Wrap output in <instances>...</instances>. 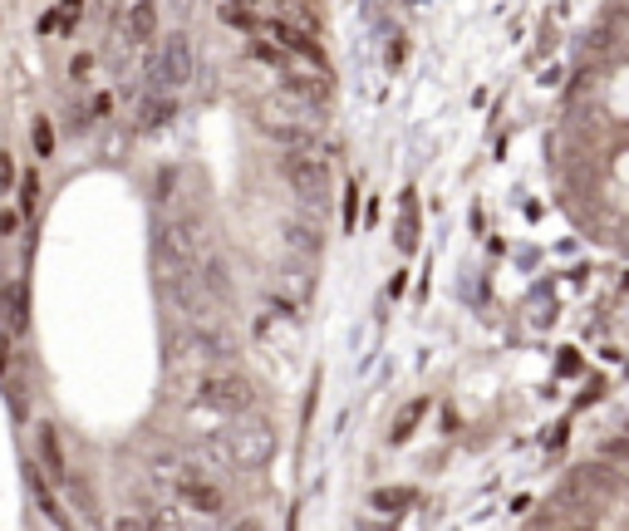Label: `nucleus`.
Segmentation results:
<instances>
[{"mask_svg": "<svg viewBox=\"0 0 629 531\" xmlns=\"http://www.w3.org/2000/svg\"><path fill=\"white\" fill-rule=\"evenodd\" d=\"M128 40H133V45H153V40H158V5H153V0H138V5L128 10Z\"/></svg>", "mask_w": 629, "mask_h": 531, "instance_id": "obj_13", "label": "nucleus"}, {"mask_svg": "<svg viewBox=\"0 0 629 531\" xmlns=\"http://www.w3.org/2000/svg\"><path fill=\"white\" fill-rule=\"evenodd\" d=\"M20 477H25V487H30V502H35V512H40L50 527H69V512L59 507L55 487H50V477H45V468H40L35 458H20Z\"/></svg>", "mask_w": 629, "mask_h": 531, "instance_id": "obj_5", "label": "nucleus"}, {"mask_svg": "<svg viewBox=\"0 0 629 531\" xmlns=\"http://www.w3.org/2000/svg\"><path fill=\"white\" fill-rule=\"evenodd\" d=\"M281 89L286 94H295L300 104H310V109H325L330 104V84L320 79V74H300V69H281Z\"/></svg>", "mask_w": 629, "mask_h": 531, "instance_id": "obj_11", "label": "nucleus"}, {"mask_svg": "<svg viewBox=\"0 0 629 531\" xmlns=\"http://www.w3.org/2000/svg\"><path fill=\"white\" fill-rule=\"evenodd\" d=\"M227 448H231V463H241V468H251V463H266L271 458V448H276V438H271V428L266 423H246V428H231L227 433Z\"/></svg>", "mask_w": 629, "mask_h": 531, "instance_id": "obj_6", "label": "nucleus"}, {"mask_svg": "<svg viewBox=\"0 0 629 531\" xmlns=\"http://www.w3.org/2000/svg\"><path fill=\"white\" fill-rule=\"evenodd\" d=\"M35 202H40V177L25 173V177H20V217H30V212H35Z\"/></svg>", "mask_w": 629, "mask_h": 531, "instance_id": "obj_19", "label": "nucleus"}, {"mask_svg": "<svg viewBox=\"0 0 629 531\" xmlns=\"http://www.w3.org/2000/svg\"><path fill=\"white\" fill-rule=\"evenodd\" d=\"M281 177L290 182V192L300 202H325V192H330V168H325V158L315 148H286L281 153Z\"/></svg>", "mask_w": 629, "mask_h": 531, "instance_id": "obj_3", "label": "nucleus"}, {"mask_svg": "<svg viewBox=\"0 0 629 531\" xmlns=\"http://www.w3.org/2000/svg\"><path fill=\"white\" fill-rule=\"evenodd\" d=\"M35 453H40L35 463L45 468V477H50V482H64V477H69V468H64V448H59V428H55V423H40V428H35Z\"/></svg>", "mask_w": 629, "mask_h": 531, "instance_id": "obj_12", "label": "nucleus"}, {"mask_svg": "<svg viewBox=\"0 0 629 531\" xmlns=\"http://www.w3.org/2000/svg\"><path fill=\"white\" fill-rule=\"evenodd\" d=\"M197 404L236 418V413H246L256 404V389H251V379H241L236 369H217V364H212V369L197 379Z\"/></svg>", "mask_w": 629, "mask_h": 531, "instance_id": "obj_2", "label": "nucleus"}, {"mask_svg": "<svg viewBox=\"0 0 629 531\" xmlns=\"http://www.w3.org/2000/svg\"><path fill=\"white\" fill-rule=\"evenodd\" d=\"M15 369V350H10V330L0 335V374H10Z\"/></svg>", "mask_w": 629, "mask_h": 531, "instance_id": "obj_25", "label": "nucleus"}, {"mask_svg": "<svg viewBox=\"0 0 629 531\" xmlns=\"http://www.w3.org/2000/svg\"><path fill=\"white\" fill-rule=\"evenodd\" d=\"M600 453H605L610 463H620V468H629V438H605V443H600Z\"/></svg>", "mask_w": 629, "mask_h": 531, "instance_id": "obj_20", "label": "nucleus"}, {"mask_svg": "<svg viewBox=\"0 0 629 531\" xmlns=\"http://www.w3.org/2000/svg\"><path fill=\"white\" fill-rule=\"evenodd\" d=\"M286 241H290V246H305L310 256L320 251V236H310V227H286Z\"/></svg>", "mask_w": 629, "mask_h": 531, "instance_id": "obj_21", "label": "nucleus"}, {"mask_svg": "<svg viewBox=\"0 0 629 531\" xmlns=\"http://www.w3.org/2000/svg\"><path fill=\"white\" fill-rule=\"evenodd\" d=\"M246 55L256 59V64H271L276 74H281V69H286V64H290V55H286V50H281V45H276V40H256V35L246 40Z\"/></svg>", "mask_w": 629, "mask_h": 531, "instance_id": "obj_16", "label": "nucleus"}, {"mask_svg": "<svg viewBox=\"0 0 629 531\" xmlns=\"http://www.w3.org/2000/svg\"><path fill=\"white\" fill-rule=\"evenodd\" d=\"M109 109H114V99H109V94H99V99L89 104V114H94V118H104V114H109Z\"/></svg>", "mask_w": 629, "mask_h": 531, "instance_id": "obj_27", "label": "nucleus"}, {"mask_svg": "<svg viewBox=\"0 0 629 531\" xmlns=\"http://www.w3.org/2000/svg\"><path fill=\"white\" fill-rule=\"evenodd\" d=\"M399 246H403V251H413V246H418V217H403V222H399Z\"/></svg>", "mask_w": 629, "mask_h": 531, "instance_id": "obj_23", "label": "nucleus"}, {"mask_svg": "<svg viewBox=\"0 0 629 531\" xmlns=\"http://www.w3.org/2000/svg\"><path fill=\"white\" fill-rule=\"evenodd\" d=\"M0 384H5L10 413H15V418H30V389H25V374H20V369H10V374H0Z\"/></svg>", "mask_w": 629, "mask_h": 531, "instance_id": "obj_15", "label": "nucleus"}, {"mask_svg": "<svg viewBox=\"0 0 629 531\" xmlns=\"http://www.w3.org/2000/svg\"><path fill=\"white\" fill-rule=\"evenodd\" d=\"M413 502H418L413 487H374V492H369V507L384 512V517H399V512H408Z\"/></svg>", "mask_w": 629, "mask_h": 531, "instance_id": "obj_14", "label": "nucleus"}, {"mask_svg": "<svg viewBox=\"0 0 629 531\" xmlns=\"http://www.w3.org/2000/svg\"><path fill=\"white\" fill-rule=\"evenodd\" d=\"M172 492H177V502L192 507L197 517H222V512H227V492H222L217 482H207L202 468H182L172 477Z\"/></svg>", "mask_w": 629, "mask_h": 531, "instance_id": "obj_4", "label": "nucleus"}, {"mask_svg": "<svg viewBox=\"0 0 629 531\" xmlns=\"http://www.w3.org/2000/svg\"><path fill=\"white\" fill-rule=\"evenodd\" d=\"M0 192H15V163L5 148H0Z\"/></svg>", "mask_w": 629, "mask_h": 531, "instance_id": "obj_24", "label": "nucleus"}, {"mask_svg": "<svg viewBox=\"0 0 629 531\" xmlns=\"http://www.w3.org/2000/svg\"><path fill=\"white\" fill-rule=\"evenodd\" d=\"M266 35H271L286 55H300V59H310L315 69H325V50L310 40V30H305V25H295V20H266Z\"/></svg>", "mask_w": 629, "mask_h": 531, "instance_id": "obj_7", "label": "nucleus"}, {"mask_svg": "<svg viewBox=\"0 0 629 531\" xmlns=\"http://www.w3.org/2000/svg\"><path fill=\"white\" fill-rule=\"evenodd\" d=\"M172 118H177V99L163 89H148V99H138V109H133V133H158Z\"/></svg>", "mask_w": 629, "mask_h": 531, "instance_id": "obj_9", "label": "nucleus"}, {"mask_svg": "<svg viewBox=\"0 0 629 531\" xmlns=\"http://www.w3.org/2000/svg\"><path fill=\"white\" fill-rule=\"evenodd\" d=\"M30 138H35V153H40V158H55V128H50V118H45V114L35 118Z\"/></svg>", "mask_w": 629, "mask_h": 531, "instance_id": "obj_18", "label": "nucleus"}, {"mask_svg": "<svg viewBox=\"0 0 629 531\" xmlns=\"http://www.w3.org/2000/svg\"><path fill=\"white\" fill-rule=\"evenodd\" d=\"M172 187H177V168H163V173H158V192H153V197H158V202H172Z\"/></svg>", "mask_w": 629, "mask_h": 531, "instance_id": "obj_22", "label": "nucleus"}, {"mask_svg": "<svg viewBox=\"0 0 629 531\" xmlns=\"http://www.w3.org/2000/svg\"><path fill=\"white\" fill-rule=\"evenodd\" d=\"M20 232V212H0V241Z\"/></svg>", "mask_w": 629, "mask_h": 531, "instance_id": "obj_26", "label": "nucleus"}, {"mask_svg": "<svg viewBox=\"0 0 629 531\" xmlns=\"http://www.w3.org/2000/svg\"><path fill=\"white\" fill-rule=\"evenodd\" d=\"M192 345H197L202 359H212V364L236 359V335H231L227 325H217V315H212V320H192Z\"/></svg>", "mask_w": 629, "mask_h": 531, "instance_id": "obj_8", "label": "nucleus"}, {"mask_svg": "<svg viewBox=\"0 0 629 531\" xmlns=\"http://www.w3.org/2000/svg\"><path fill=\"white\" fill-rule=\"evenodd\" d=\"M423 413H428V399H413V404L399 413V423H394V443H403V438L418 428V418H423Z\"/></svg>", "mask_w": 629, "mask_h": 531, "instance_id": "obj_17", "label": "nucleus"}, {"mask_svg": "<svg viewBox=\"0 0 629 531\" xmlns=\"http://www.w3.org/2000/svg\"><path fill=\"white\" fill-rule=\"evenodd\" d=\"M79 5H84V0H64V15H79Z\"/></svg>", "mask_w": 629, "mask_h": 531, "instance_id": "obj_29", "label": "nucleus"}, {"mask_svg": "<svg viewBox=\"0 0 629 531\" xmlns=\"http://www.w3.org/2000/svg\"><path fill=\"white\" fill-rule=\"evenodd\" d=\"M89 69H94V59H89V55H79V59H74V79H84Z\"/></svg>", "mask_w": 629, "mask_h": 531, "instance_id": "obj_28", "label": "nucleus"}, {"mask_svg": "<svg viewBox=\"0 0 629 531\" xmlns=\"http://www.w3.org/2000/svg\"><path fill=\"white\" fill-rule=\"evenodd\" d=\"M197 281L207 286V295L217 300V305H227L231 300V271H227V261L217 256V251H197Z\"/></svg>", "mask_w": 629, "mask_h": 531, "instance_id": "obj_10", "label": "nucleus"}, {"mask_svg": "<svg viewBox=\"0 0 629 531\" xmlns=\"http://www.w3.org/2000/svg\"><path fill=\"white\" fill-rule=\"evenodd\" d=\"M192 74H197V55H192V40L177 30V35H168L153 55H148V64H143V79H148V89H163V94H172V89H187L192 84Z\"/></svg>", "mask_w": 629, "mask_h": 531, "instance_id": "obj_1", "label": "nucleus"}]
</instances>
